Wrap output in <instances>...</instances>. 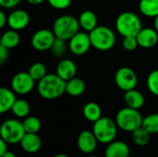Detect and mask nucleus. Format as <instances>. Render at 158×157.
<instances>
[{"instance_id": "nucleus-24", "label": "nucleus", "mask_w": 158, "mask_h": 157, "mask_svg": "<svg viewBox=\"0 0 158 157\" xmlns=\"http://www.w3.org/2000/svg\"><path fill=\"white\" fill-rule=\"evenodd\" d=\"M139 8L143 16L155 19L158 16V0H141Z\"/></svg>"}, {"instance_id": "nucleus-11", "label": "nucleus", "mask_w": 158, "mask_h": 157, "mask_svg": "<svg viewBox=\"0 0 158 157\" xmlns=\"http://www.w3.org/2000/svg\"><path fill=\"white\" fill-rule=\"evenodd\" d=\"M56 35L53 31L48 29H41L37 31L31 37V45L37 51L50 50L55 40Z\"/></svg>"}, {"instance_id": "nucleus-5", "label": "nucleus", "mask_w": 158, "mask_h": 157, "mask_svg": "<svg viewBox=\"0 0 158 157\" xmlns=\"http://www.w3.org/2000/svg\"><path fill=\"white\" fill-rule=\"evenodd\" d=\"M92 46L99 51H108L116 43V34L106 26H97L89 32Z\"/></svg>"}, {"instance_id": "nucleus-29", "label": "nucleus", "mask_w": 158, "mask_h": 157, "mask_svg": "<svg viewBox=\"0 0 158 157\" xmlns=\"http://www.w3.org/2000/svg\"><path fill=\"white\" fill-rule=\"evenodd\" d=\"M143 127L151 134L158 133V114H150L143 118Z\"/></svg>"}, {"instance_id": "nucleus-40", "label": "nucleus", "mask_w": 158, "mask_h": 157, "mask_svg": "<svg viewBox=\"0 0 158 157\" xmlns=\"http://www.w3.org/2000/svg\"><path fill=\"white\" fill-rule=\"evenodd\" d=\"M154 26H155V29L158 31V16H156L155 18V21H154Z\"/></svg>"}, {"instance_id": "nucleus-15", "label": "nucleus", "mask_w": 158, "mask_h": 157, "mask_svg": "<svg viewBox=\"0 0 158 157\" xmlns=\"http://www.w3.org/2000/svg\"><path fill=\"white\" fill-rule=\"evenodd\" d=\"M62 80L68 81L76 77L77 74V66L70 59H63L56 66V72Z\"/></svg>"}, {"instance_id": "nucleus-32", "label": "nucleus", "mask_w": 158, "mask_h": 157, "mask_svg": "<svg viewBox=\"0 0 158 157\" xmlns=\"http://www.w3.org/2000/svg\"><path fill=\"white\" fill-rule=\"evenodd\" d=\"M122 46L127 51H133V50H135L139 46V43H138L136 36H127V37H124L123 41H122Z\"/></svg>"}, {"instance_id": "nucleus-19", "label": "nucleus", "mask_w": 158, "mask_h": 157, "mask_svg": "<svg viewBox=\"0 0 158 157\" xmlns=\"http://www.w3.org/2000/svg\"><path fill=\"white\" fill-rule=\"evenodd\" d=\"M79 23L81 28L87 32L92 31L94 29H95L98 25V19L96 14L92 10H84L81 13L79 17Z\"/></svg>"}, {"instance_id": "nucleus-10", "label": "nucleus", "mask_w": 158, "mask_h": 157, "mask_svg": "<svg viewBox=\"0 0 158 157\" xmlns=\"http://www.w3.org/2000/svg\"><path fill=\"white\" fill-rule=\"evenodd\" d=\"M35 85V81L29 72H19L11 80V89L18 94L30 93Z\"/></svg>"}, {"instance_id": "nucleus-33", "label": "nucleus", "mask_w": 158, "mask_h": 157, "mask_svg": "<svg viewBox=\"0 0 158 157\" xmlns=\"http://www.w3.org/2000/svg\"><path fill=\"white\" fill-rule=\"evenodd\" d=\"M72 0H47L48 4L55 9H58V10H62V9H66L68 8L70 4H71Z\"/></svg>"}, {"instance_id": "nucleus-1", "label": "nucleus", "mask_w": 158, "mask_h": 157, "mask_svg": "<svg viewBox=\"0 0 158 157\" xmlns=\"http://www.w3.org/2000/svg\"><path fill=\"white\" fill-rule=\"evenodd\" d=\"M66 85L67 81L62 80L56 73H50L38 81L37 90L42 98L54 100L66 93Z\"/></svg>"}, {"instance_id": "nucleus-13", "label": "nucleus", "mask_w": 158, "mask_h": 157, "mask_svg": "<svg viewBox=\"0 0 158 157\" xmlns=\"http://www.w3.org/2000/svg\"><path fill=\"white\" fill-rule=\"evenodd\" d=\"M97 142L98 141L93 131L83 130L78 136L77 145L81 153L89 155L94 152V150L96 149Z\"/></svg>"}, {"instance_id": "nucleus-8", "label": "nucleus", "mask_w": 158, "mask_h": 157, "mask_svg": "<svg viewBox=\"0 0 158 157\" xmlns=\"http://www.w3.org/2000/svg\"><path fill=\"white\" fill-rule=\"evenodd\" d=\"M115 82L117 86L123 92L135 89L138 78L133 69L129 67H122L118 68L115 74Z\"/></svg>"}, {"instance_id": "nucleus-37", "label": "nucleus", "mask_w": 158, "mask_h": 157, "mask_svg": "<svg viewBox=\"0 0 158 157\" xmlns=\"http://www.w3.org/2000/svg\"><path fill=\"white\" fill-rule=\"evenodd\" d=\"M6 24H7V16L4 11H0V28H4Z\"/></svg>"}, {"instance_id": "nucleus-16", "label": "nucleus", "mask_w": 158, "mask_h": 157, "mask_svg": "<svg viewBox=\"0 0 158 157\" xmlns=\"http://www.w3.org/2000/svg\"><path fill=\"white\" fill-rule=\"evenodd\" d=\"M130 147L129 145L121 141H113L108 143L106 152V157H129L130 156Z\"/></svg>"}, {"instance_id": "nucleus-12", "label": "nucleus", "mask_w": 158, "mask_h": 157, "mask_svg": "<svg viewBox=\"0 0 158 157\" xmlns=\"http://www.w3.org/2000/svg\"><path fill=\"white\" fill-rule=\"evenodd\" d=\"M30 23V15L23 9H15L7 16V25L10 29L20 31Z\"/></svg>"}, {"instance_id": "nucleus-2", "label": "nucleus", "mask_w": 158, "mask_h": 157, "mask_svg": "<svg viewBox=\"0 0 158 157\" xmlns=\"http://www.w3.org/2000/svg\"><path fill=\"white\" fill-rule=\"evenodd\" d=\"M116 29L123 37L136 36L143 29L142 20L137 14L131 11H125L117 18Z\"/></svg>"}, {"instance_id": "nucleus-17", "label": "nucleus", "mask_w": 158, "mask_h": 157, "mask_svg": "<svg viewBox=\"0 0 158 157\" xmlns=\"http://www.w3.org/2000/svg\"><path fill=\"white\" fill-rule=\"evenodd\" d=\"M19 143L21 148L29 154L37 153L42 146L41 138L37 133H26Z\"/></svg>"}, {"instance_id": "nucleus-3", "label": "nucleus", "mask_w": 158, "mask_h": 157, "mask_svg": "<svg viewBox=\"0 0 158 157\" xmlns=\"http://www.w3.org/2000/svg\"><path fill=\"white\" fill-rule=\"evenodd\" d=\"M81 26L79 19L71 15H62L58 17L53 24V31L56 38L69 41L78 31Z\"/></svg>"}, {"instance_id": "nucleus-41", "label": "nucleus", "mask_w": 158, "mask_h": 157, "mask_svg": "<svg viewBox=\"0 0 158 157\" xmlns=\"http://www.w3.org/2000/svg\"><path fill=\"white\" fill-rule=\"evenodd\" d=\"M53 157H69V155H65V154H57V155H54Z\"/></svg>"}, {"instance_id": "nucleus-23", "label": "nucleus", "mask_w": 158, "mask_h": 157, "mask_svg": "<svg viewBox=\"0 0 158 157\" xmlns=\"http://www.w3.org/2000/svg\"><path fill=\"white\" fill-rule=\"evenodd\" d=\"M83 116L88 121L94 123L102 118V109L98 104L89 102L83 107Z\"/></svg>"}, {"instance_id": "nucleus-38", "label": "nucleus", "mask_w": 158, "mask_h": 157, "mask_svg": "<svg viewBox=\"0 0 158 157\" xmlns=\"http://www.w3.org/2000/svg\"><path fill=\"white\" fill-rule=\"evenodd\" d=\"M44 1V0H27V2H28L29 4H31V5H34V6H36V5H40V4H42Z\"/></svg>"}, {"instance_id": "nucleus-35", "label": "nucleus", "mask_w": 158, "mask_h": 157, "mask_svg": "<svg viewBox=\"0 0 158 157\" xmlns=\"http://www.w3.org/2000/svg\"><path fill=\"white\" fill-rule=\"evenodd\" d=\"M8 50L9 49L0 45V64H4L8 58Z\"/></svg>"}, {"instance_id": "nucleus-26", "label": "nucleus", "mask_w": 158, "mask_h": 157, "mask_svg": "<svg viewBox=\"0 0 158 157\" xmlns=\"http://www.w3.org/2000/svg\"><path fill=\"white\" fill-rule=\"evenodd\" d=\"M133 143L138 146H145L150 142L151 133L148 132L143 126L131 132Z\"/></svg>"}, {"instance_id": "nucleus-18", "label": "nucleus", "mask_w": 158, "mask_h": 157, "mask_svg": "<svg viewBox=\"0 0 158 157\" xmlns=\"http://www.w3.org/2000/svg\"><path fill=\"white\" fill-rule=\"evenodd\" d=\"M16 93L12 89L2 87L0 89V113L4 114L11 110L13 105L17 101Z\"/></svg>"}, {"instance_id": "nucleus-42", "label": "nucleus", "mask_w": 158, "mask_h": 157, "mask_svg": "<svg viewBox=\"0 0 158 157\" xmlns=\"http://www.w3.org/2000/svg\"><path fill=\"white\" fill-rule=\"evenodd\" d=\"M89 157H98V156H96V155H90Z\"/></svg>"}, {"instance_id": "nucleus-14", "label": "nucleus", "mask_w": 158, "mask_h": 157, "mask_svg": "<svg viewBox=\"0 0 158 157\" xmlns=\"http://www.w3.org/2000/svg\"><path fill=\"white\" fill-rule=\"evenodd\" d=\"M139 46L143 48H152L158 42V31L153 28H143L136 35Z\"/></svg>"}, {"instance_id": "nucleus-22", "label": "nucleus", "mask_w": 158, "mask_h": 157, "mask_svg": "<svg viewBox=\"0 0 158 157\" xmlns=\"http://www.w3.org/2000/svg\"><path fill=\"white\" fill-rule=\"evenodd\" d=\"M19 41L20 38H19V34L18 33V31L11 29L10 31H6L2 34L0 40V45L7 49H12L19 45Z\"/></svg>"}, {"instance_id": "nucleus-39", "label": "nucleus", "mask_w": 158, "mask_h": 157, "mask_svg": "<svg viewBox=\"0 0 158 157\" xmlns=\"http://www.w3.org/2000/svg\"><path fill=\"white\" fill-rule=\"evenodd\" d=\"M1 157H16V155H15L14 153H12V152H10V151H7L4 155H2Z\"/></svg>"}, {"instance_id": "nucleus-36", "label": "nucleus", "mask_w": 158, "mask_h": 157, "mask_svg": "<svg viewBox=\"0 0 158 157\" xmlns=\"http://www.w3.org/2000/svg\"><path fill=\"white\" fill-rule=\"evenodd\" d=\"M7 143L3 139H0V156L4 155L7 152Z\"/></svg>"}, {"instance_id": "nucleus-31", "label": "nucleus", "mask_w": 158, "mask_h": 157, "mask_svg": "<svg viewBox=\"0 0 158 157\" xmlns=\"http://www.w3.org/2000/svg\"><path fill=\"white\" fill-rule=\"evenodd\" d=\"M147 87L151 93L158 96V69L152 71L147 78Z\"/></svg>"}, {"instance_id": "nucleus-27", "label": "nucleus", "mask_w": 158, "mask_h": 157, "mask_svg": "<svg viewBox=\"0 0 158 157\" xmlns=\"http://www.w3.org/2000/svg\"><path fill=\"white\" fill-rule=\"evenodd\" d=\"M28 72L30 73V75L32 77V79L35 81H40L47 74L45 65L43 64V63H41V62H36V63L32 64L30 67Z\"/></svg>"}, {"instance_id": "nucleus-34", "label": "nucleus", "mask_w": 158, "mask_h": 157, "mask_svg": "<svg viewBox=\"0 0 158 157\" xmlns=\"http://www.w3.org/2000/svg\"><path fill=\"white\" fill-rule=\"evenodd\" d=\"M21 0H0L1 6L5 8H13L16 7Z\"/></svg>"}, {"instance_id": "nucleus-4", "label": "nucleus", "mask_w": 158, "mask_h": 157, "mask_svg": "<svg viewBox=\"0 0 158 157\" xmlns=\"http://www.w3.org/2000/svg\"><path fill=\"white\" fill-rule=\"evenodd\" d=\"M143 118L138 109L127 106L118 112L115 121L120 130L127 132H132L143 126Z\"/></svg>"}, {"instance_id": "nucleus-25", "label": "nucleus", "mask_w": 158, "mask_h": 157, "mask_svg": "<svg viewBox=\"0 0 158 157\" xmlns=\"http://www.w3.org/2000/svg\"><path fill=\"white\" fill-rule=\"evenodd\" d=\"M30 104L24 99H17L11 108L12 114L19 118H25L30 114Z\"/></svg>"}, {"instance_id": "nucleus-20", "label": "nucleus", "mask_w": 158, "mask_h": 157, "mask_svg": "<svg viewBox=\"0 0 158 157\" xmlns=\"http://www.w3.org/2000/svg\"><path fill=\"white\" fill-rule=\"evenodd\" d=\"M124 101L127 106L134 108V109H138V110L142 108L145 103L143 94L136 89H132L128 92H125Z\"/></svg>"}, {"instance_id": "nucleus-9", "label": "nucleus", "mask_w": 158, "mask_h": 157, "mask_svg": "<svg viewBox=\"0 0 158 157\" xmlns=\"http://www.w3.org/2000/svg\"><path fill=\"white\" fill-rule=\"evenodd\" d=\"M92 46L91 39L87 31H78L69 40V49L75 56L86 54Z\"/></svg>"}, {"instance_id": "nucleus-30", "label": "nucleus", "mask_w": 158, "mask_h": 157, "mask_svg": "<svg viewBox=\"0 0 158 157\" xmlns=\"http://www.w3.org/2000/svg\"><path fill=\"white\" fill-rule=\"evenodd\" d=\"M66 49H67V44H66V41L63 40V39H60V38H56L52 47H51V52H52V55L56 56V57H59V56H64L65 52H66Z\"/></svg>"}, {"instance_id": "nucleus-28", "label": "nucleus", "mask_w": 158, "mask_h": 157, "mask_svg": "<svg viewBox=\"0 0 158 157\" xmlns=\"http://www.w3.org/2000/svg\"><path fill=\"white\" fill-rule=\"evenodd\" d=\"M22 124L26 133H38L42 127L40 119L36 117L25 118Z\"/></svg>"}, {"instance_id": "nucleus-21", "label": "nucleus", "mask_w": 158, "mask_h": 157, "mask_svg": "<svg viewBox=\"0 0 158 157\" xmlns=\"http://www.w3.org/2000/svg\"><path fill=\"white\" fill-rule=\"evenodd\" d=\"M85 89H86L85 82L80 78L75 77L67 81L66 93L70 96H74V97L80 96L83 94V93L85 92Z\"/></svg>"}, {"instance_id": "nucleus-6", "label": "nucleus", "mask_w": 158, "mask_h": 157, "mask_svg": "<svg viewBox=\"0 0 158 157\" xmlns=\"http://www.w3.org/2000/svg\"><path fill=\"white\" fill-rule=\"evenodd\" d=\"M118 128L116 121L109 118L102 117L94 123L93 132L99 143L108 144L115 140L118 133Z\"/></svg>"}, {"instance_id": "nucleus-7", "label": "nucleus", "mask_w": 158, "mask_h": 157, "mask_svg": "<svg viewBox=\"0 0 158 157\" xmlns=\"http://www.w3.org/2000/svg\"><path fill=\"white\" fill-rule=\"evenodd\" d=\"M26 131L24 130L22 122L18 119L9 118L4 121L0 128L1 139L6 141L9 144L20 143Z\"/></svg>"}]
</instances>
